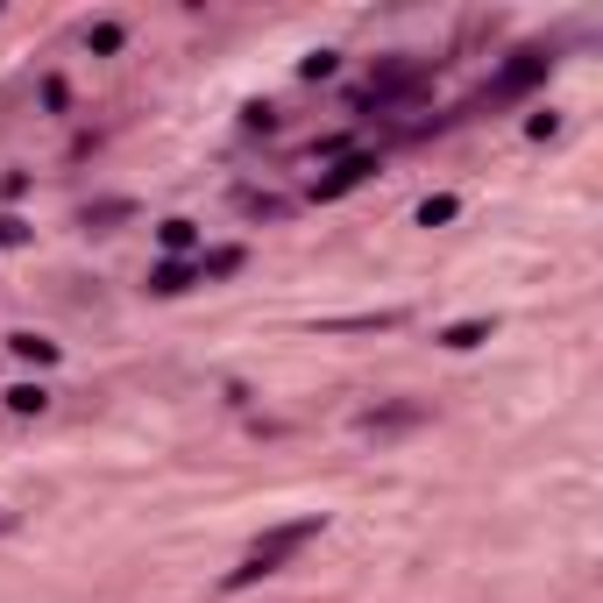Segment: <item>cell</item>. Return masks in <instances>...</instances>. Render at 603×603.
Masks as SVG:
<instances>
[{"instance_id": "cell-1", "label": "cell", "mask_w": 603, "mask_h": 603, "mask_svg": "<svg viewBox=\"0 0 603 603\" xmlns=\"http://www.w3.org/2000/svg\"><path fill=\"white\" fill-rule=\"evenodd\" d=\"M306 540H320V518H291V525H277V533H263L256 547H249V561L228 575V589H249V582H263V575H277Z\"/></svg>"}, {"instance_id": "cell-2", "label": "cell", "mask_w": 603, "mask_h": 603, "mask_svg": "<svg viewBox=\"0 0 603 603\" xmlns=\"http://www.w3.org/2000/svg\"><path fill=\"white\" fill-rule=\"evenodd\" d=\"M547 64H554L547 50H518V57L504 64V79H497V93L511 100V93H525V86H540V79H547Z\"/></svg>"}, {"instance_id": "cell-3", "label": "cell", "mask_w": 603, "mask_h": 603, "mask_svg": "<svg viewBox=\"0 0 603 603\" xmlns=\"http://www.w3.org/2000/svg\"><path fill=\"white\" fill-rule=\"evenodd\" d=\"M376 171V157H341V171L334 178H320V199H334V192H348V185H362Z\"/></svg>"}, {"instance_id": "cell-4", "label": "cell", "mask_w": 603, "mask_h": 603, "mask_svg": "<svg viewBox=\"0 0 603 603\" xmlns=\"http://www.w3.org/2000/svg\"><path fill=\"white\" fill-rule=\"evenodd\" d=\"M440 341L447 348H476V341H490V320H462V327H447Z\"/></svg>"}, {"instance_id": "cell-5", "label": "cell", "mask_w": 603, "mask_h": 603, "mask_svg": "<svg viewBox=\"0 0 603 603\" xmlns=\"http://www.w3.org/2000/svg\"><path fill=\"white\" fill-rule=\"evenodd\" d=\"M412 419H419V405H391V412H369L362 426L369 433H391V426H412Z\"/></svg>"}, {"instance_id": "cell-6", "label": "cell", "mask_w": 603, "mask_h": 603, "mask_svg": "<svg viewBox=\"0 0 603 603\" xmlns=\"http://www.w3.org/2000/svg\"><path fill=\"white\" fill-rule=\"evenodd\" d=\"M8 348H15L22 362H57V341H36V334H15Z\"/></svg>"}, {"instance_id": "cell-7", "label": "cell", "mask_w": 603, "mask_h": 603, "mask_svg": "<svg viewBox=\"0 0 603 603\" xmlns=\"http://www.w3.org/2000/svg\"><path fill=\"white\" fill-rule=\"evenodd\" d=\"M43 405H50L43 384H15V391H8V412H43Z\"/></svg>"}, {"instance_id": "cell-8", "label": "cell", "mask_w": 603, "mask_h": 603, "mask_svg": "<svg viewBox=\"0 0 603 603\" xmlns=\"http://www.w3.org/2000/svg\"><path fill=\"white\" fill-rule=\"evenodd\" d=\"M455 213H462V199H447V192L419 206V220H426V228H440V220H455Z\"/></svg>"}, {"instance_id": "cell-9", "label": "cell", "mask_w": 603, "mask_h": 603, "mask_svg": "<svg viewBox=\"0 0 603 603\" xmlns=\"http://www.w3.org/2000/svg\"><path fill=\"white\" fill-rule=\"evenodd\" d=\"M157 235H164V249H178V256H185V249L199 242V235H192V220H164V228H157Z\"/></svg>"}, {"instance_id": "cell-10", "label": "cell", "mask_w": 603, "mask_h": 603, "mask_svg": "<svg viewBox=\"0 0 603 603\" xmlns=\"http://www.w3.org/2000/svg\"><path fill=\"white\" fill-rule=\"evenodd\" d=\"M185 284H192V270H185V263H164L157 277H149V291H185Z\"/></svg>"}, {"instance_id": "cell-11", "label": "cell", "mask_w": 603, "mask_h": 603, "mask_svg": "<svg viewBox=\"0 0 603 603\" xmlns=\"http://www.w3.org/2000/svg\"><path fill=\"white\" fill-rule=\"evenodd\" d=\"M199 270H206V277H228V270H242V249H213Z\"/></svg>"}, {"instance_id": "cell-12", "label": "cell", "mask_w": 603, "mask_h": 603, "mask_svg": "<svg viewBox=\"0 0 603 603\" xmlns=\"http://www.w3.org/2000/svg\"><path fill=\"white\" fill-rule=\"evenodd\" d=\"M22 242H29V228H22L15 213H0V249H22Z\"/></svg>"}, {"instance_id": "cell-13", "label": "cell", "mask_w": 603, "mask_h": 603, "mask_svg": "<svg viewBox=\"0 0 603 603\" xmlns=\"http://www.w3.org/2000/svg\"><path fill=\"white\" fill-rule=\"evenodd\" d=\"M93 50H100V57L121 50V22H100V29H93Z\"/></svg>"}, {"instance_id": "cell-14", "label": "cell", "mask_w": 603, "mask_h": 603, "mask_svg": "<svg viewBox=\"0 0 603 603\" xmlns=\"http://www.w3.org/2000/svg\"><path fill=\"white\" fill-rule=\"evenodd\" d=\"M0 525H8V511H0Z\"/></svg>"}]
</instances>
